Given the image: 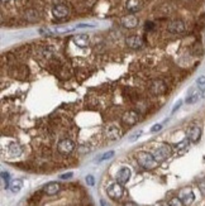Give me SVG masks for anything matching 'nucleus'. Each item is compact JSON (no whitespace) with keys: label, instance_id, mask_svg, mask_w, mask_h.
I'll return each instance as SVG.
<instances>
[{"label":"nucleus","instance_id":"f257e3e1","mask_svg":"<svg viewBox=\"0 0 205 206\" xmlns=\"http://www.w3.org/2000/svg\"><path fill=\"white\" fill-rule=\"evenodd\" d=\"M135 158H137V162H138V164H139L142 168H145V169H153V168H156L157 164H158V162L155 159L153 154L150 153V152L141 151V152L137 153Z\"/></svg>","mask_w":205,"mask_h":206},{"label":"nucleus","instance_id":"f03ea898","mask_svg":"<svg viewBox=\"0 0 205 206\" xmlns=\"http://www.w3.org/2000/svg\"><path fill=\"white\" fill-rule=\"evenodd\" d=\"M152 154H153L155 159L160 163V162H163V161H166L167 158L171 157V154H172V148H171L170 144L161 143V144H158V146L155 148V151L152 152Z\"/></svg>","mask_w":205,"mask_h":206},{"label":"nucleus","instance_id":"7ed1b4c3","mask_svg":"<svg viewBox=\"0 0 205 206\" xmlns=\"http://www.w3.org/2000/svg\"><path fill=\"white\" fill-rule=\"evenodd\" d=\"M150 91L152 95L155 96H160V95H163L166 91H167V85L165 84L163 80L161 79H156L151 82L150 85Z\"/></svg>","mask_w":205,"mask_h":206},{"label":"nucleus","instance_id":"20e7f679","mask_svg":"<svg viewBox=\"0 0 205 206\" xmlns=\"http://www.w3.org/2000/svg\"><path fill=\"white\" fill-rule=\"evenodd\" d=\"M107 192H108V196L110 198L119 200V198H122V196L124 193V188H123V185H120L119 182H114V183L108 186Z\"/></svg>","mask_w":205,"mask_h":206},{"label":"nucleus","instance_id":"39448f33","mask_svg":"<svg viewBox=\"0 0 205 206\" xmlns=\"http://www.w3.org/2000/svg\"><path fill=\"white\" fill-rule=\"evenodd\" d=\"M57 149H58V152H60L61 154H70V153L75 149V144H74V142H72L71 139L65 138V139H61V141L58 142Z\"/></svg>","mask_w":205,"mask_h":206},{"label":"nucleus","instance_id":"423d86ee","mask_svg":"<svg viewBox=\"0 0 205 206\" xmlns=\"http://www.w3.org/2000/svg\"><path fill=\"white\" fill-rule=\"evenodd\" d=\"M122 120H123V123H124L125 125L133 126V125H135L137 123H138V120H139V114L137 113V111H134V110H128V111H125V113L123 114Z\"/></svg>","mask_w":205,"mask_h":206},{"label":"nucleus","instance_id":"0eeeda50","mask_svg":"<svg viewBox=\"0 0 205 206\" xmlns=\"http://www.w3.org/2000/svg\"><path fill=\"white\" fill-rule=\"evenodd\" d=\"M179 197L181 198V201L184 202V205H187V206L191 205L195 201V193H194V191L190 187H184L180 191Z\"/></svg>","mask_w":205,"mask_h":206},{"label":"nucleus","instance_id":"6e6552de","mask_svg":"<svg viewBox=\"0 0 205 206\" xmlns=\"http://www.w3.org/2000/svg\"><path fill=\"white\" fill-rule=\"evenodd\" d=\"M185 29H186L185 23L182 20H179V19L177 20H172L171 23H168V25H167V30L170 33H172V34H181V33L185 32Z\"/></svg>","mask_w":205,"mask_h":206},{"label":"nucleus","instance_id":"1a4fd4ad","mask_svg":"<svg viewBox=\"0 0 205 206\" xmlns=\"http://www.w3.org/2000/svg\"><path fill=\"white\" fill-rule=\"evenodd\" d=\"M68 13H70V9H68L66 5L63 4H58V5H55L52 8V14L55 18L57 19H63L68 15Z\"/></svg>","mask_w":205,"mask_h":206},{"label":"nucleus","instance_id":"9d476101","mask_svg":"<svg viewBox=\"0 0 205 206\" xmlns=\"http://www.w3.org/2000/svg\"><path fill=\"white\" fill-rule=\"evenodd\" d=\"M201 136V128L199 125H191L187 130V139L192 143H196L199 142Z\"/></svg>","mask_w":205,"mask_h":206},{"label":"nucleus","instance_id":"9b49d317","mask_svg":"<svg viewBox=\"0 0 205 206\" xmlns=\"http://www.w3.org/2000/svg\"><path fill=\"white\" fill-rule=\"evenodd\" d=\"M130 178V169L128 167H122L118 173H117V182H119L120 185H125Z\"/></svg>","mask_w":205,"mask_h":206},{"label":"nucleus","instance_id":"f8f14e48","mask_svg":"<svg viewBox=\"0 0 205 206\" xmlns=\"http://www.w3.org/2000/svg\"><path fill=\"white\" fill-rule=\"evenodd\" d=\"M122 24L123 27L128 28V29H132V28H135L138 25V18L133 14H129V15H125L122 18Z\"/></svg>","mask_w":205,"mask_h":206},{"label":"nucleus","instance_id":"ddd939ff","mask_svg":"<svg viewBox=\"0 0 205 206\" xmlns=\"http://www.w3.org/2000/svg\"><path fill=\"white\" fill-rule=\"evenodd\" d=\"M143 7L142 0H127L125 8L129 13H137L138 10H141Z\"/></svg>","mask_w":205,"mask_h":206},{"label":"nucleus","instance_id":"4468645a","mask_svg":"<svg viewBox=\"0 0 205 206\" xmlns=\"http://www.w3.org/2000/svg\"><path fill=\"white\" fill-rule=\"evenodd\" d=\"M60 190H61L60 182H50V183H47V185L43 187V192H45L46 195H48V196H52V195L58 193Z\"/></svg>","mask_w":205,"mask_h":206},{"label":"nucleus","instance_id":"2eb2a0df","mask_svg":"<svg viewBox=\"0 0 205 206\" xmlns=\"http://www.w3.org/2000/svg\"><path fill=\"white\" fill-rule=\"evenodd\" d=\"M105 134H107V136L110 139V141H117V139H119L120 136H122V131L119 130V128H117V126H108L107 129H105Z\"/></svg>","mask_w":205,"mask_h":206},{"label":"nucleus","instance_id":"dca6fc26","mask_svg":"<svg viewBox=\"0 0 205 206\" xmlns=\"http://www.w3.org/2000/svg\"><path fill=\"white\" fill-rule=\"evenodd\" d=\"M125 43H127V46L128 47H130V48H139V47H142V44H143V41H142V38L141 37H138V36H130V37H128L127 39H125Z\"/></svg>","mask_w":205,"mask_h":206},{"label":"nucleus","instance_id":"f3484780","mask_svg":"<svg viewBox=\"0 0 205 206\" xmlns=\"http://www.w3.org/2000/svg\"><path fill=\"white\" fill-rule=\"evenodd\" d=\"M74 43L79 47H86L89 44V36L86 34H79L74 37Z\"/></svg>","mask_w":205,"mask_h":206},{"label":"nucleus","instance_id":"a211bd4d","mask_svg":"<svg viewBox=\"0 0 205 206\" xmlns=\"http://www.w3.org/2000/svg\"><path fill=\"white\" fill-rule=\"evenodd\" d=\"M199 99H200V95H199V87H197V89H192V90L189 92L187 97H186V104H189V105L195 104V102H196Z\"/></svg>","mask_w":205,"mask_h":206},{"label":"nucleus","instance_id":"6ab92c4d","mask_svg":"<svg viewBox=\"0 0 205 206\" xmlns=\"http://www.w3.org/2000/svg\"><path fill=\"white\" fill-rule=\"evenodd\" d=\"M8 152H9V154H10L12 157H18V156L22 154L23 149H22V147H20L19 144H17V143H10V144L8 146Z\"/></svg>","mask_w":205,"mask_h":206},{"label":"nucleus","instance_id":"aec40b11","mask_svg":"<svg viewBox=\"0 0 205 206\" xmlns=\"http://www.w3.org/2000/svg\"><path fill=\"white\" fill-rule=\"evenodd\" d=\"M24 18L28 20V22H37L39 19V14L37 10H34V9H29L24 13Z\"/></svg>","mask_w":205,"mask_h":206},{"label":"nucleus","instance_id":"412c9836","mask_svg":"<svg viewBox=\"0 0 205 206\" xmlns=\"http://www.w3.org/2000/svg\"><path fill=\"white\" fill-rule=\"evenodd\" d=\"M9 188H10V191L12 192H14V193H17V192H19L22 188H23V181L22 180H13L12 182H10V186H9Z\"/></svg>","mask_w":205,"mask_h":206},{"label":"nucleus","instance_id":"4be33fe9","mask_svg":"<svg viewBox=\"0 0 205 206\" xmlns=\"http://www.w3.org/2000/svg\"><path fill=\"white\" fill-rule=\"evenodd\" d=\"M9 186H10V183H9V173L2 172V188L5 190Z\"/></svg>","mask_w":205,"mask_h":206},{"label":"nucleus","instance_id":"5701e85b","mask_svg":"<svg viewBox=\"0 0 205 206\" xmlns=\"http://www.w3.org/2000/svg\"><path fill=\"white\" fill-rule=\"evenodd\" d=\"M113 156H114V151H109V152H107V153H104V154H101L100 157H97L95 162H97V163H99V162H103V161L110 159Z\"/></svg>","mask_w":205,"mask_h":206},{"label":"nucleus","instance_id":"b1692460","mask_svg":"<svg viewBox=\"0 0 205 206\" xmlns=\"http://www.w3.org/2000/svg\"><path fill=\"white\" fill-rule=\"evenodd\" d=\"M168 206H184V202L180 197H172L168 201Z\"/></svg>","mask_w":205,"mask_h":206},{"label":"nucleus","instance_id":"393cba45","mask_svg":"<svg viewBox=\"0 0 205 206\" xmlns=\"http://www.w3.org/2000/svg\"><path fill=\"white\" fill-rule=\"evenodd\" d=\"M189 143H190V141H189V139H184L182 142L177 143V144L175 146V148H176L177 151H182V149H186V148H189Z\"/></svg>","mask_w":205,"mask_h":206},{"label":"nucleus","instance_id":"a878e982","mask_svg":"<svg viewBox=\"0 0 205 206\" xmlns=\"http://www.w3.org/2000/svg\"><path fill=\"white\" fill-rule=\"evenodd\" d=\"M197 187L202 192V195H205V178H201L197 181Z\"/></svg>","mask_w":205,"mask_h":206},{"label":"nucleus","instance_id":"bb28decb","mask_svg":"<svg viewBox=\"0 0 205 206\" xmlns=\"http://www.w3.org/2000/svg\"><path fill=\"white\" fill-rule=\"evenodd\" d=\"M86 183H87L89 186H94V185H95V178H94V176L87 175V176H86Z\"/></svg>","mask_w":205,"mask_h":206},{"label":"nucleus","instance_id":"cd10ccee","mask_svg":"<svg viewBox=\"0 0 205 206\" xmlns=\"http://www.w3.org/2000/svg\"><path fill=\"white\" fill-rule=\"evenodd\" d=\"M201 52H202V48H201V46L196 43V44L194 46V53H195V54H201Z\"/></svg>","mask_w":205,"mask_h":206},{"label":"nucleus","instance_id":"c85d7f7f","mask_svg":"<svg viewBox=\"0 0 205 206\" xmlns=\"http://www.w3.org/2000/svg\"><path fill=\"white\" fill-rule=\"evenodd\" d=\"M199 95H200V99H205V85L199 86Z\"/></svg>","mask_w":205,"mask_h":206},{"label":"nucleus","instance_id":"c756f323","mask_svg":"<svg viewBox=\"0 0 205 206\" xmlns=\"http://www.w3.org/2000/svg\"><path fill=\"white\" fill-rule=\"evenodd\" d=\"M142 134V131L141 130H138V131H135L132 136H130V142H134V141H137V138H138V136Z\"/></svg>","mask_w":205,"mask_h":206},{"label":"nucleus","instance_id":"7c9ffc66","mask_svg":"<svg viewBox=\"0 0 205 206\" xmlns=\"http://www.w3.org/2000/svg\"><path fill=\"white\" fill-rule=\"evenodd\" d=\"M161 129H162V124H155V125L151 128V131L155 133V131H158V130H161Z\"/></svg>","mask_w":205,"mask_h":206},{"label":"nucleus","instance_id":"2f4dec72","mask_svg":"<svg viewBox=\"0 0 205 206\" xmlns=\"http://www.w3.org/2000/svg\"><path fill=\"white\" fill-rule=\"evenodd\" d=\"M196 84H197L199 86H202V85H205V76H200V77L196 80Z\"/></svg>","mask_w":205,"mask_h":206},{"label":"nucleus","instance_id":"473e14b6","mask_svg":"<svg viewBox=\"0 0 205 206\" xmlns=\"http://www.w3.org/2000/svg\"><path fill=\"white\" fill-rule=\"evenodd\" d=\"M71 177H72V172H68V173H65V175L60 176L61 180H67V178H71Z\"/></svg>","mask_w":205,"mask_h":206},{"label":"nucleus","instance_id":"72a5a7b5","mask_svg":"<svg viewBox=\"0 0 205 206\" xmlns=\"http://www.w3.org/2000/svg\"><path fill=\"white\" fill-rule=\"evenodd\" d=\"M181 104H182V101H177V102H176L175 106H174V109H172V114H174V113H175V111H176V110L181 106Z\"/></svg>","mask_w":205,"mask_h":206},{"label":"nucleus","instance_id":"f704fd0d","mask_svg":"<svg viewBox=\"0 0 205 206\" xmlns=\"http://www.w3.org/2000/svg\"><path fill=\"white\" fill-rule=\"evenodd\" d=\"M87 27H94L92 24H77L75 28H87Z\"/></svg>","mask_w":205,"mask_h":206},{"label":"nucleus","instance_id":"c9c22d12","mask_svg":"<svg viewBox=\"0 0 205 206\" xmlns=\"http://www.w3.org/2000/svg\"><path fill=\"white\" fill-rule=\"evenodd\" d=\"M152 28H153V23H147V24H146V29H147V30H151Z\"/></svg>","mask_w":205,"mask_h":206},{"label":"nucleus","instance_id":"e433bc0d","mask_svg":"<svg viewBox=\"0 0 205 206\" xmlns=\"http://www.w3.org/2000/svg\"><path fill=\"white\" fill-rule=\"evenodd\" d=\"M100 205H101V206H109V205L105 202V200H100Z\"/></svg>","mask_w":205,"mask_h":206},{"label":"nucleus","instance_id":"4c0bfd02","mask_svg":"<svg viewBox=\"0 0 205 206\" xmlns=\"http://www.w3.org/2000/svg\"><path fill=\"white\" fill-rule=\"evenodd\" d=\"M124 206H137V205H135L134 202H125Z\"/></svg>","mask_w":205,"mask_h":206},{"label":"nucleus","instance_id":"58836bf2","mask_svg":"<svg viewBox=\"0 0 205 206\" xmlns=\"http://www.w3.org/2000/svg\"><path fill=\"white\" fill-rule=\"evenodd\" d=\"M158 206H165V205H158Z\"/></svg>","mask_w":205,"mask_h":206}]
</instances>
